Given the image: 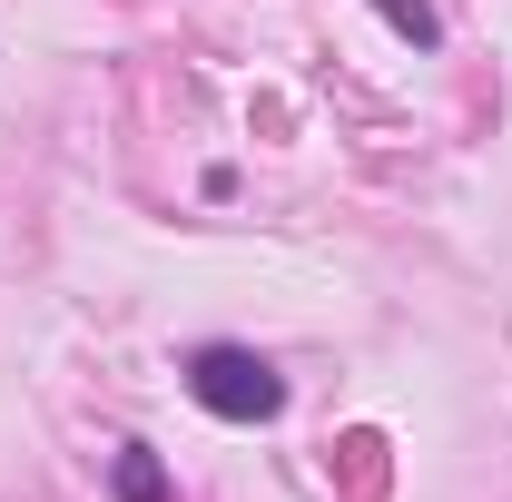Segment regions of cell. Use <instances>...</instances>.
<instances>
[{"label": "cell", "mask_w": 512, "mask_h": 502, "mask_svg": "<svg viewBox=\"0 0 512 502\" xmlns=\"http://www.w3.org/2000/svg\"><path fill=\"white\" fill-rule=\"evenodd\" d=\"M375 10H384V20H394V30H404V40H414V50H434V40H444L424 0H375Z\"/></svg>", "instance_id": "3"}, {"label": "cell", "mask_w": 512, "mask_h": 502, "mask_svg": "<svg viewBox=\"0 0 512 502\" xmlns=\"http://www.w3.org/2000/svg\"><path fill=\"white\" fill-rule=\"evenodd\" d=\"M109 493H119V502H178V483H168V463H158L148 443H119V463H109Z\"/></svg>", "instance_id": "2"}, {"label": "cell", "mask_w": 512, "mask_h": 502, "mask_svg": "<svg viewBox=\"0 0 512 502\" xmlns=\"http://www.w3.org/2000/svg\"><path fill=\"white\" fill-rule=\"evenodd\" d=\"M188 394L217 424H276V414H286V375H276L256 345H197L188 355Z\"/></svg>", "instance_id": "1"}]
</instances>
